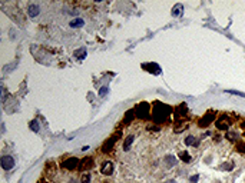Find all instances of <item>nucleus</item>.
I'll use <instances>...</instances> for the list:
<instances>
[{"label":"nucleus","instance_id":"nucleus-31","mask_svg":"<svg viewBox=\"0 0 245 183\" xmlns=\"http://www.w3.org/2000/svg\"><path fill=\"white\" fill-rule=\"evenodd\" d=\"M103 183H110V182H103Z\"/></svg>","mask_w":245,"mask_h":183},{"label":"nucleus","instance_id":"nucleus-14","mask_svg":"<svg viewBox=\"0 0 245 183\" xmlns=\"http://www.w3.org/2000/svg\"><path fill=\"white\" fill-rule=\"evenodd\" d=\"M45 170H46V173L49 174V176H53L55 172H56V163H55V162H49V163L46 164Z\"/></svg>","mask_w":245,"mask_h":183},{"label":"nucleus","instance_id":"nucleus-11","mask_svg":"<svg viewBox=\"0 0 245 183\" xmlns=\"http://www.w3.org/2000/svg\"><path fill=\"white\" fill-rule=\"evenodd\" d=\"M142 67H143L146 72H151L153 75H159L160 73V67L156 65V63H149V65H148V63H143Z\"/></svg>","mask_w":245,"mask_h":183},{"label":"nucleus","instance_id":"nucleus-19","mask_svg":"<svg viewBox=\"0 0 245 183\" xmlns=\"http://www.w3.org/2000/svg\"><path fill=\"white\" fill-rule=\"evenodd\" d=\"M226 139L228 140H231V142H235V140H238V137H240V135L236 133V132H229L228 130V133H226Z\"/></svg>","mask_w":245,"mask_h":183},{"label":"nucleus","instance_id":"nucleus-27","mask_svg":"<svg viewBox=\"0 0 245 183\" xmlns=\"http://www.w3.org/2000/svg\"><path fill=\"white\" fill-rule=\"evenodd\" d=\"M226 93L236 94V96H241V97H244V99H245V93H241V92H236V90H226Z\"/></svg>","mask_w":245,"mask_h":183},{"label":"nucleus","instance_id":"nucleus-24","mask_svg":"<svg viewBox=\"0 0 245 183\" xmlns=\"http://www.w3.org/2000/svg\"><path fill=\"white\" fill-rule=\"evenodd\" d=\"M80 183H90V173L89 172H85V173L80 176Z\"/></svg>","mask_w":245,"mask_h":183},{"label":"nucleus","instance_id":"nucleus-2","mask_svg":"<svg viewBox=\"0 0 245 183\" xmlns=\"http://www.w3.org/2000/svg\"><path fill=\"white\" fill-rule=\"evenodd\" d=\"M135 114H136V118L143 119V120L149 119V116H151V106H149V103L148 102H141L135 107Z\"/></svg>","mask_w":245,"mask_h":183},{"label":"nucleus","instance_id":"nucleus-8","mask_svg":"<svg viewBox=\"0 0 245 183\" xmlns=\"http://www.w3.org/2000/svg\"><path fill=\"white\" fill-rule=\"evenodd\" d=\"M186 112H188V106H186V103H181L178 104L176 107H175L174 110V114H175V120L178 122L179 119H182L186 114Z\"/></svg>","mask_w":245,"mask_h":183},{"label":"nucleus","instance_id":"nucleus-22","mask_svg":"<svg viewBox=\"0 0 245 183\" xmlns=\"http://www.w3.org/2000/svg\"><path fill=\"white\" fill-rule=\"evenodd\" d=\"M221 169L225 170V172H229V170L234 169V163L232 162H225L224 164H221Z\"/></svg>","mask_w":245,"mask_h":183},{"label":"nucleus","instance_id":"nucleus-1","mask_svg":"<svg viewBox=\"0 0 245 183\" xmlns=\"http://www.w3.org/2000/svg\"><path fill=\"white\" fill-rule=\"evenodd\" d=\"M172 109L165 103H160V102H155V106H153V110H152V119L155 123H164L166 122L168 116L171 114Z\"/></svg>","mask_w":245,"mask_h":183},{"label":"nucleus","instance_id":"nucleus-12","mask_svg":"<svg viewBox=\"0 0 245 183\" xmlns=\"http://www.w3.org/2000/svg\"><path fill=\"white\" fill-rule=\"evenodd\" d=\"M136 114H135V110H128L126 113H125V118H123V123L125 125H129V123L133 120V118H135Z\"/></svg>","mask_w":245,"mask_h":183},{"label":"nucleus","instance_id":"nucleus-18","mask_svg":"<svg viewBox=\"0 0 245 183\" xmlns=\"http://www.w3.org/2000/svg\"><path fill=\"white\" fill-rule=\"evenodd\" d=\"M75 57L77 59V60L85 59V57H86V49H77V50L75 52Z\"/></svg>","mask_w":245,"mask_h":183},{"label":"nucleus","instance_id":"nucleus-7","mask_svg":"<svg viewBox=\"0 0 245 183\" xmlns=\"http://www.w3.org/2000/svg\"><path fill=\"white\" fill-rule=\"evenodd\" d=\"M93 166H95V160L93 157H83V159L80 160V163H79V170L80 172H86V170H90V169H93Z\"/></svg>","mask_w":245,"mask_h":183},{"label":"nucleus","instance_id":"nucleus-15","mask_svg":"<svg viewBox=\"0 0 245 183\" xmlns=\"http://www.w3.org/2000/svg\"><path fill=\"white\" fill-rule=\"evenodd\" d=\"M182 12H184V6L181 5V3H178V5H175L174 9H172V16H174V17H178V16L182 14Z\"/></svg>","mask_w":245,"mask_h":183},{"label":"nucleus","instance_id":"nucleus-13","mask_svg":"<svg viewBox=\"0 0 245 183\" xmlns=\"http://www.w3.org/2000/svg\"><path fill=\"white\" fill-rule=\"evenodd\" d=\"M133 140H135V136H133V135L126 136V139H125V142H123V150H129L131 146H132V143H133Z\"/></svg>","mask_w":245,"mask_h":183},{"label":"nucleus","instance_id":"nucleus-6","mask_svg":"<svg viewBox=\"0 0 245 183\" xmlns=\"http://www.w3.org/2000/svg\"><path fill=\"white\" fill-rule=\"evenodd\" d=\"M79 163L80 160L77 157H69V159L63 160L62 163V167H65L67 170H75V169H79Z\"/></svg>","mask_w":245,"mask_h":183},{"label":"nucleus","instance_id":"nucleus-20","mask_svg":"<svg viewBox=\"0 0 245 183\" xmlns=\"http://www.w3.org/2000/svg\"><path fill=\"white\" fill-rule=\"evenodd\" d=\"M165 162H166V166H168V167H171V166H175V164H176V159H175L174 156H171V155L165 156Z\"/></svg>","mask_w":245,"mask_h":183},{"label":"nucleus","instance_id":"nucleus-32","mask_svg":"<svg viewBox=\"0 0 245 183\" xmlns=\"http://www.w3.org/2000/svg\"><path fill=\"white\" fill-rule=\"evenodd\" d=\"M43 183H49V182H43Z\"/></svg>","mask_w":245,"mask_h":183},{"label":"nucleus","instance_id":"nucleus-3","mask_svg":"<svg viewBox=\"0 0 245 183\" xmlns=\"http://www.w3.org/2000/svg\"><path fill=\"white\" fill-rule=\"evenodd\" d=\"M215 118H217V114H215V112H212V110H208L205 114H202V118L198 120V126L199 127H207L209 126L214 120H215Z\"/></svg>","mask_w":245,"mask_h":183},{"label":"nucleus","instance_id":"nucleus-29","mask_svg":"<svg viewBox=\"0 0 245 183\" xmlns=\"http://www.w3.org/2000/svg\"><path fill=\"white\" fill-rule=\"evenodd\" d=\"M148 130H153V132H158V130H160V126H148Z\"/></svg>","mask_w":245,"mask_h":183},{"label":"nucleus","instance_id":"nucleus-23","mask_svg":"<svg viewBox=\"0 0 245 183\" xmlns=\"http://www.w3.org/2000/svg\"><path fill=\"white\" fill-rule=\"evenodd\" d=\"M185 145L186 146H195L196 145V139H195V136H188L186 139H185Z\"/></svg>","mask_w":245,"mask_h":183},{"label":"nucleus","instance_id":"nucleus-4","mask_svg":"<svg viewBox=\"0 0 245 183\" xmlns=\"http://www.w3.org/2000/svg\"><path fill=\"white\" fill-rule=\"evenodd\" d=\"M215 127H217L218 130H229V127H231V119L228 118L226 114H221V116L218 118V120L215 122Z\"/></svg>","mask_w":245,"mask_h":183},{"label":"nucleus","instance_id":"nucleus-17","mask_svg":"<svg viewBox=\"0 0 245 183\" xmlns=\"http://www.w3.org/2000/svg\"><path fill=\"white\" fill-rule=\"evenodd\" d=\"M27 12H29V16H30V17H36V16L39 14V6L38 5H30Z\"/></svg>","mask_w":245,"mask_h":183},{"label":"nucleus","instance_id":"nucleus-30","mask_svg":"<svg viewBox=\"0 0 245 183\" xmlns=\"http://www.w3.org/2000/svg\"><path fill=\"white\" fill-rule=\"evenodd\" d=\"M106 90H108V89H106V87H102V89H100V96H103V94H106Z\"/></svg>","mask_w":245,"mask_h":183},{"label":"nucleus","instance_id":"nucleus-33","mask_svg":"<svg viewBox=\"0 0 245 183\" xmlns=\"http://www.w3.org/2000/svg\"><path fill=\"white\" fill-rule=\"evenodd\" d=\"M244 126H245V122H244Z\"/></svg>","mask_w":245,"mask_h":183},{"label":"nucleus","instance_id":"nucleus-10","mask_svg":"<svg viewBox=\"0 0 245 183\" xmlns=\"http://www.w3.org/2000/svg\"><path fill=\"white\" fill-rule=\"evenodd\" d=\"M0 164L5 170H12L14 167V159L12 156H3L0 160Z\"/></svg>","mask_w":245,"mask_h":183},{"label":"nucleus","instance_id":"nucleus-26","mask_svg":"<svg viewBox=\"0 0 245 183\" xmlns=\"http://www.w3.org/2000/svg\"><path fill=\"white\" fill-rule=\"evenodd\" d=\"M30 129L33 132H39V123H38V120H32L30 122Z\"/></svg>","mask_w":245,"mask_h":183},{"label":"nucleus","instance_id":"nucleus-21","mask_svg":"<svg viewBox=\"0 0 245 183\" xmlns=\"http://www.w3.org/2000/svg\"><path fill=\"white\" fill-rule=\"evenodd\" d=\"M235 147H236V152H238V153H241V155H245V143H244V142H238Z\"/></svg>","mask_w":245,"mask_h":183},{"label":"nucleus","instance_id":"nucleus-16","mask_svg":"<svg viewBox=\"0 0 245 183\" xmlns=\"http://www.w3.org/2000/svg\"><path fill=\"white\" fill-rule=\"evenodd\" d=\"M179 159L182 160V162H185V163H191L192 157H191V155H189L186 150H182V152H179Z\"/></svg>","mask_w":245,"mask_h":183},{"label":"nucleus","instance_id":"nucleus-25","mask_svg":"<svg viewBox=\"0 0 245 183\" xmlns=\"http://www.w3.org/2000/svg\"><path fill=\"white\" fill-rule=\"evenodd\" d=\"M80 26H83V20L82 19H75L70 22V27H80Z\"/></svg>","mask_w":245,"mask_h":183},{"label":"nucleus","instance_id":"nucleus-28","mask_svg":"<svg viewBox=\"0 0 245 183\" xmlns=\"http://www.w3.org/2000/svg\"><path fill=\"white\" fill-rule=\"evenodd\" d=\"M198 179H199L198 174H193V176H191V178H189V180H191V183H196V182H198Z\"/></svg>","mask_w":245,"mask_h":183},{"label":"nucleus","instance_id":"nucleus-9","mask_svg":"<svg viewBox=\"0 0 245 183\" xmlns=\"http://www.w3.org/2000/svg\"><path fill=\"white\" fill-rule=\"evenodd\" d=\"M113 170H115V166H113V163L110 160L103 162L102 166H100V173L105 174V176H110V174L113 173Z\"/></svg>","mask_w":245,"mask_h":183},{"label":"nucleus","instance_id":"nucleus-5","mask_svg":"<svg viewBox=\"0 0 245 183\" xmlns=\"http://www.w3.org/2000/svg\"><path fill=\"white\" fill-rule=\"evenodd\" d=\"M119 136H121V132H118V133H115V135H112V136L109 137L108 140L105 142V145L102 146V152H110L112 150L115 143L119 140Z\"/></svg>","mask_w":245,"mask_h":183}]
</instances>
